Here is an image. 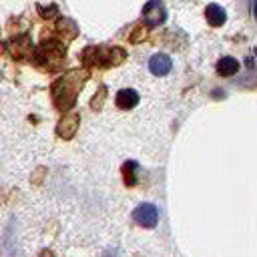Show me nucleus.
<instances>
[{
    "label": "nucleus",
    "instance_id": "1",
    "mask_svg": "<svg viewBox=\"0 0 257 257\" xmlns=\"http://www.w3.org/2000/svg\"><path fill=\"white\" fill-rule=\"evenodd\" d=\"M133 219H135L141 227L153 229V227L159 223V211H157L155 205H151V203H143V205H139V207L133 211Z\"/></svg>",
    "mask_w": 257,
    "mask_h": 257
},
{
    "label": "nucleus",
    "instance_id": "2",
    "mask_svg": "<svg viewBox=\"0 0 257 257\" xmlns=\"http://www.w3.org/2000/svg\"><path fill=\"white\" fill-rule=\"evenodd\" d=\"M143 16H145V22L151 24V26H157V24L165 22V18H167L161 0H151V2L143 8Z\"/></svg>",
    "mask_w": 257,
    "mask_h": 257
},
{
    "label": "nucleus",
    "instance_id": "3",
    "mask_svg": "<svg viewBox=\"0 0 257 257\" xmlns=\"http://www.w3.org/2000/svg\"><path fill=\"white\" fill-rule=\"evenodd\" d=\"M149 68H151V72H153L155 76H165V74L171 72V68H173V60H171L165 52H157V54L151 56V60H149Z\"/></svg>",
    "mask_w": 257,
    "mask_h": 257
},
{
    "label": "nucleus",
    "instance_id": "4",
    "mask_svg": "<svg viewBox=\"0 0 257 257\" xmlns=\"http://www.w3.org/2000/svg\"><path fill=\"white\" fill-rule=\"evenodd\" d=\"M116 106L122 108V110H128V108H135L139 104V92L133 90V88H122L116 92Z\"/></svg>",
    "mask_w": 257,
    "mask_h": 257
},
{
    "label": "nucleus",
    "instance_id": "5",
    "mask_svg": "<svg viewBox=\"0 0 257 257\" xmlns=\"http://www.w3.org/2000/svg\"><path fill=\"white\" fill-rule=\"evenodd\" d=\"M205 18H207V22L211 26H221L227 20V14H225V10L219 4H209L205 8Z\"/></svg>",
    "mask_w": 257,
    "mask_h": 257
},
{
    "label": "nucleus",
    "instance_id": "6",
    "mask_svg": "<svg viewBox=\"0 0 257 257\" xmlns=\"http://www.w3.org/2000/svg\"><path fill=\"white\" fill-rule=\"evenodd\" d=\"M237 70H239V62H237V58H233V56H223V58L217 62V72H219L221 76H233Z\"/></svg>",
    "mask_w": 257,
    "mask_h": 257
},
{
    "label": "nucleus",
    "instance_id": "7",
    "mask_svg": "<svg viewBox=\"0 0 257 257\" xmlns=\"http://www.w3.org/2000/svg\"><path fill=\"white\" fill-rule=\"evenodd\" d=\"M76 124H78V116L76 114H70V116H64L62 120H60V124H58V133L62 135V137H72L74 135V131H76Z\"/></svg>",
    "mask_w": 257,
    "mask_h": 257
},
{
    "label": "nucleus",
    "instance_id": "8",
    "mask_svg": "<svg viewBox=\"0 0 257 257\" xmlns=\"http://www.w3.org/2000/svg\"><path fill=\"white\" fill-rule=\"evenodd\" d=\"M135 171H137V163H135V161H128V163L122 167V173H124V183H126V185H135V183H137Z\"/></svg>",
    "mask_w": 257,
    "mask_h": 257
},
{
    "label": "nucleus",
    "instance_id": "9",
    "mask_svg": "<svg viewBox=\"0 0 257 257\" xmlns=\"http://www.w3.org/2000/svg\"><path fill=\"white\" fill-rule=\"evenodd\" d=\"M253 14H255V18H257V0H253Z\"/></svg>",
    "mask_w": 257,
    "mask_h": 257
}]
</instances>
